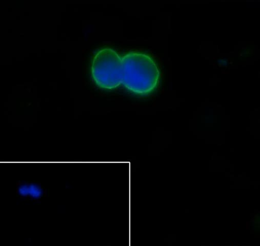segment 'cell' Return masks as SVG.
<instances>
[{
	"mask_svg": "<svg viewBox=\"0 0 260 246\" xmlns=\"http://www.w3.org/2000/svg\"><path fill=\"white\" fill-rule=\"evenodd\" d=\"M122 84L133 93L146 95L157 87L160 72L154 60L149 55L130 53L122 58Z\"/></svg>",
	"mask_w": 260,
	"mask_h": 246,
	"instance_id": "6da1fadb",
	"label": "cell"
},
{
	"mask_svg": "<svg viewBox=\"0 0 260 246\" xmlns=\"http://www.w3.org/2000/svg\"><path fill=\"white\" fill-rule=\"evenodd\" d=\"M91 75L100 87L111 90L123 81V62L118 53L110 48L101 49L94 57Z\"/></svg>",
	"mask_w": 260,
	"mask_h": 246,
	"instance_id": "7a4b0ae2",
	"label": "cell"
},
{
	"mask_svg": "<svg viewBox=\"0 0 260 246\" xmlns=\"http://www.w3.org/2000/svg\"><path fill=\"white\" fill-rule=\"evenodd\" d=\"M16 193L21 199L40 202L46 194V189L40 183L19 182L16 185Z\"/></svg>",
	"mask_w": 260,
	"mask_h": 246,
	"instance_id": "3957f363",
	"label": "cell"
}]
</instances>
